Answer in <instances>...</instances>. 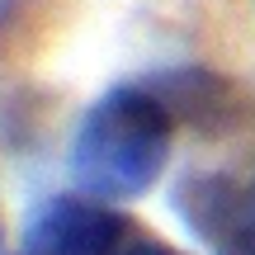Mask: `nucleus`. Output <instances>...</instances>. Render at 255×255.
Listing matches in <instances>:
<instances>
[{
    "instance_id": "nucleus-5",
    "label": "nucleus",
    "mask_w": 255,
    "mask_h": 255,
    "mask_svg": "<svg viewBox=\"0 0 255 255\" xmlns=\"http://www.w3.org/2000/svg\"><path fill=\"white\" fill-rule=\"evenodd\" d=\"M119 255H184V251L165 246V241H156V237H137V241H128Z\"/></svg>"
},
{
    "instance_id": "nucleus-4",
    "label": "nucleus",
    "mask_w": 255,
    "mask_h": 255,
    "mask_svg": "<svg viewBox=\"0 0 255 255\" xmlns=\"http://www.w3.org/2000/svg\"><path fill=\"white\" fill-rule=\"evenodd\" d=\"M146 85H151V95L170 109L175 123L184 119V123L208 128V123H218L222 104H227V81H218V76H208V71H170V76L146 81Z\"/></svg>"
},
{
    "instance_id": "nucleus-3",
    "label": "nucleus",
    "mask_w": 255,
    "mask_h": 255,
    "mask_svg": "<svg viewBox=\"0 0 255 255\" xmlns=\"http://www.w3.org/2000/svg\"><path fill=\"white\" fill-rule=\"evenodd\" d=\"M175 208L213 255H255V184H237L232 175H189Z\"/></svg>"
},
{
    "instance_id": "nucleus-6",
    "label": "nucleus",
    "mask_w": 255,
    "mask_h": 255,
    "mask_svg": "<svg viewBox=\"0 0 255 255\" xmlns=\"http://www.w3.org/2000/svg\"><path fill=\"white\" fill-rule=\"evenodd\" d=\"M9 14H14V0H0V24H5Z\"/></svg>"
},
{
    "instance_id": "nucleus-2",
    "label": "nucleus",
    "mask_w": 255,
    "mask_h": 255,
    "mask_svg": "<svg viewBox=\"0 0 255 255\" xmlns=\"http://www.w3.org/2000/svg\"><path fill=\"white\" fill-rule=\"evenodd\" d=\"M128 218L90 194H57L24 222V255H119Z\"/></svg>"
},
{
    "instance_id": "nucleus-1",
    "label": "nucleus",
    "mask_w": 255,
    "mask_h": 255,
    "mask_svg": "<svg viewBox=\"0 0 255 255\" xmlns=\"http://www.w3.org/2000/svg\"><path fill=\"white\" fill-rule=\"evenodd\" d=\"M175 142V119L151 85H114L85 109L66 151L76 189L100 203H123L161 180Z\"/></svg>"
}]
</instances>
